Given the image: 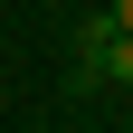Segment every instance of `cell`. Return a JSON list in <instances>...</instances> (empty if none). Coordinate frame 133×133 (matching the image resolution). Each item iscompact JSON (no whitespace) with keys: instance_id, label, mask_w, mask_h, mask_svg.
Masks as SVG:
<instances>
[{"instance_id":"1","label":"cell","mask_w":133,"mask_h":133,"mask_svg":"<svg viewBox=\"0 0 133 133\" xmlns=\"http://www.w3.org/2000/svg\"><path fill=\"white\" fill-rule=\"evenodd\" d=\"M95 76H105V86H133V29H114V38H105V57H95Z\"/></svg>"},{"instance_id":"2","label":"cell","mask_w":133,"mask_h":133,"mask_svg":"<svg viewBox=\"0 0 133 133\" xmlns=\"http://www.w3.org/2000/svg\"><path fill=\"white\" fill-rule=\"evenodd\" d=\"M114 19H124V29H133V0H114Z\"/></svg>"}]
</instances>
